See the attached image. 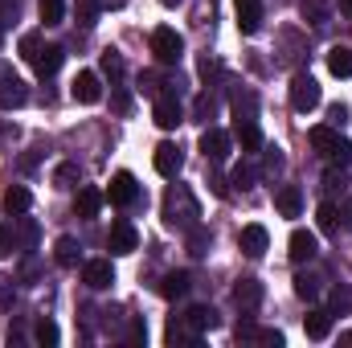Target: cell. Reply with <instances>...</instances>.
Instances as JSON below:
<instances>
[{
    "label": "cell",
    "instance_id": "obj_8",
    "mask_svg": "<svg viewBox=\"0 0 352 348\" xmlns=\"http://www.w3.org/2000/svg\"><path fill=\"white\" fill-rule=\"evenodd\" d=\"M29 102V87L16 78V74H4L0 70V111H16Z\"/></svg>",
    "mask_w": 352,
    "mask_h": 348
},
{
    "label": "cell",
    "instance_id": "obj_11",
    "mask_svg": "<svg viewBox=\"0 0 352 348\" xmlns=\"http://www.w3.org/2000/svg\"><path fill=\"white\" fill-rule=\"evenodd\" d=\"M82 283H87L90 291H107V287L115 283V266L107 259H90L87 266H82Z\"/></svg>",
    "mask_w": 352,
    "mask_h": 348
},
{
    "label": "cell",
    "instance_id": "obj_7",
    "mask_svg": "<svg viewBox=\"0 0 352 348\" xmlns=\"http://www.w3.org/2000/svg\"><path fill=\"white\" fill-rule=\"evenodd\" d=\"M287 254L295 266H303V262H311L320 254V242H316V234L311 230H291V238H287Z\"/></svg>",
    "mask_w": 352,
    "mask_h": 348
},
{
    "label": "cell",
    "instance_id": "obj_31",
    "mask_svg": "<svg viewBox=\"0 0 352 348\" xmlns=\"http://www.w3.org/2000/svg\"><path fill=\"white\" fill-rule=\"evenodd\" d=\"M258 115V94L254 90H246L242 98H234V119L238 123H246V119H254Z\"/></svg>",
    "mask_w": 352,
    "mask_h": 348
},
{
    "label": "cell",
    "instance_id": "obj_37",
    "mask_svg": "<svg viewBox=\"0 0 352 348\" xmlns=\"http://www.w3.org/2000/svg\"><path fill=\"white\" fill-rule=\"evenodd\" d=\"M328 160H336L340 168H349L352 164V140H340V135H336V144L328 148Z\"/></svg>",
    "mask_w": 352,
    "mask_h": 348
},
{
    "label": "cell",
    "instance_id": "obj_13",
    "mask_svg": "<svg viewBox=\"0 0 352 348\" xmlns=\"http://www.w3.org/2000/svg\"><path fill=\"white\" fill-rule=\"evenodd\" d=\"M234 8H238V29L254 37L263 29V0H234Z\"/></svg>",
    "mask_w": 352,
    "mask_h": 348
},
{
    "label": "cell",
    "instance_id": "obj_47",
    "mask_svg": "<svg viewBox=\"0 0 352 348\" xmlns=\"http://www.w3.org/2000/svg\"><path fill=\"white\" fill-rule=\"evenodd\" d=\"M328 123H332V127H344V123H349V107H344V102H332V107H328Z\"/></svg>",
    "mask_w": 352,
    "mask_h": 348
},
{
    "label": "cell",
    "instance_id": "obj_1",
    "mask_svg": "<svg viewBox=\"0 0 352 348\" xmlns=\"http://www.w3.org/2000/svg\"><path fill=\"white\" fill-rule=\"evenodd\" d=\"M197 201H192V193L184 188V184H176L168 188V197H164V221L173 226V230H192L197 226Z\"/></svg>",
    "mask_w": 352,
    "mask_h": 348
},
{
    "label": "cell",
    "instance_id": "obj_32",
    "mask_svg": "<svg viewBox=\"0 0 352 348\" xmlns=\"http://www.w3.org/2000/svg\"><path fill=\"white\" fill-rule=\"evenodd\" d=\"M98 66H102V74L111 78V87L123 78V58L115 54V50H102V58H98Z\"/></svg>",
    "mask_w": 352,
    "mask_h": 348
},
{
    "label": "cell",
    "instance_id": "obj_52",
    "mask_svg": "<svg viewBox=\"0 0 352 348\" xmlns=\"http://www.w3.org/2000/svg\"><path fill=\"white\" fill-rule=\"evenodd\" d=\"M127 107H131V98L119 90V94H115V111H119V115H127Z\"/></svg>",
    "mask_w": 352,
    "mask_h": 348
},
{
    "label": "cell",
    "instance_id": "obj_14",
    "mask_svg": "<svg viewBox=\"0 0 352 348\" xmlns=\"http://www.w3.org/2000/svg\"><path fill=\"white\" fill-rule=\"evenodd\" d=\"M263 295H266V291H263V283H258V279H238V287H234V303H238L242 312H250V316L258 312Z\"/></svg>",
    "mask_w": 352,
    "mask_h": 348
},
{
    "label": "cell",
    "instance_id": "obj_19",
    "mask_svg": "<svg viewBox=\"0 0 352 348\" xmlns=\"http://www.w3.org/2000/svg\"><path fill=\"white\" fill-rule=\"evenodd\" d=\"M102 201H107V193H98V188H94V184H82V188H78V197H74V213H78V217H98V209H102Z\"/></svg>",
    "mask_w": 352,
    "mask_h": 348
},
{
    "label": "cell",
    "instance_id": "obj_5",
    "mask_svg": "<svg viewBox=\"0 0 352 348\" xmlns=\"http://www.w3.org/2000/svg\"><path fill=\"white\" fill-rule=\"evenodd\" d=\"M152 119H156V127H164V131H176L180 123H184V107L176 102V94H160L156 102H152Z\"/></svg>",
    "mask_w": 352,
    "mask_h": 348
},
{
    "label": "cell",
    "instance_id": "obj_38",
    "mask_svg": "<svg viewBox=\"0 0 352 348\" xmlns=\"http://www.w3.org/2000/svg\"><path fill=\"white\" fill-rule=\"evenodd\" d=\"M328 4H332V0H303V21H311V25H324V17H328Z\"/></svg>",
    "mask_w": 352,
    "mask_h": 348
},
{
    "label": "cell",
    "instance_id": "obj_24",
    "mask_svg": "<svg viewBox=\"0 0 352 348\" xmlns=\"http://www.w3.org/2000/svg\"><path fill=\"white\" fill-rule=\"evenodd\" d=\"M188 287H192V279H188L184 270H173V274L160 279V295H164V299H184Z\"/></svg>",
    "mask_w": 352,
    "mask_h": 348
},
{
    "label": "cell",
    "instance_id": "obj_15",
    "mask_svg": "<svg viewBox=\"0 0 352 348\" xmlns=\"http://www.w3.org/2000/svg\"><path fill=\"white\" fill-rule=\"evenodd\" d=\"M238 246H242V254H246V259H263L266 246H270L266 226H246V230L238 234Z\"/></svg>",
    "mask_w": 352,
    "mask_h": 348
},
{
    "label": "cell",
    "instance_id": "obj_21",
    "mask_svg": "<svg viewBox=\"0 0 352 348\" xmlns=\"http://www.w3.org/2000/svg\"><path fill=\"white\" fill-rule=\"evenodd\" d=\"M234 140L242 144V152H246V156L263 152V131H258V123H254V119H246V123H234Z\"/></svg>",
    "mask_w": 352,
    "mask_h": 348
},
{
    "label": "cell",
    "instance_id": "obj_46",
    "mask_svg": "<svg viewBox=\"0 0 352 348\" xmlns=\"http://www.w3.org/2000/svg\"><path fill=\"white\" fill-rule=\"evenodd\" d=\"M238 340H258V328H254L250 312H242V320H238Z\"/></svg>",
    "mask_w": 352,
    "mask_h": 348
},
{
    "label": "cell",
    "instance_id": "obj_20",
    "mask_svg": "<svg viewBox=\"0 0 352 348\" xmlns=\"http://www.w3.org/2000/svg\"><path fill=\"white\" fill-rule=\"evenodd\" d=\"M274 209H278L283 217H299V213H303V193H299V184H283V188L274 193Z\"/></svg>",
    "mask_w": 352,
    "mask_h": 348
},
{
    "label": "cell",
    "instance_id": "obj_54",
    "mask_svg": "<svg viewBox=\"0 0 352 348\" xmlns=\"http://www.w3.org/2000/svg\"><path fill=\"white\" fill-rule=\"evenodd\" d=\"M21 274H25V279H37V259H25V266H21Z\"/></svg>",
    "mask_w": 352,
    "mask_h": 348
},
{
    "label": "cell",
    "instance_id": "obj_43",
    "mask_svg": "<svg viewBox=\"0 0 352 348\" xmlns=\"http://www.w3.org/2000/svg\"><path fill=\"white\" fill-rule=\"evenodd\" d=\"M12 299H16V283L0 274V312H12Z\"/></svg>",
    "mask_w": 352,
    "mask_h": 348
},
{
    "label": "cell",
    "instance_id": "obj_12",
    "mask_svg": "<svg viewBox=\"0 0 352 348\" xmlns=\"http://www.w3.org/2000/svg\"><path fill=\"white\" fill-rule=\"evenodd\" d=\"M107 246H111V254H131V250L140 246V234H135V226H131V221H115V226H111V238H107Z\"/></svg>",
    "mask_w": 352,
    "mask_h": 348
},
{
    "label": "cell",
    "instance_id": "obj_4",
    "mask_svg": "<svg viewBox=\"0 0 352 348\" xmlns=\"http://www.w3.org/2000/svg\"><path fill=\"white\" fill-rule=\"evenodd\" d=\"M230 148H234V135L230 131H221V127H205L201 131V152H205L209 164H221L230 156Z\"/></svg>",
    "mask_w": 352,
    "mask_h": 348
},
{
    "label": "cell",
    "instance_id": "obj_16",
    "mask_svg": "<svg viewBox=\"0 0 352 348\" xmlns=\"http://www.w3.org/2000/svg\"><path fill=\"white\" fill-rule=\"evenodd\" d=\"M62 62H66V50H62V45H41V50H37V58H33L29 66H33L41 78H50V74H58V70H62Z\"/></svg>",
    "mask_w": 352,
    "mask_h": 348
},
{
    "label": "cell",
    "instance_id": "obj_10",
    "mask_svg": "<svg viewBox=\"0 0 352 348\" xmlns=\"http://www.w3.org/2000/svg\"><path fill=\"white\" fill-rule=\"evenodd\" d=\"M70 94H74V102H82V107H94V102L102 98V78H98L94 70H82V74L70 83Z\"/></svg>",
    "mask_w": 352,
    "mask_h": 348
},
{
    "label": "cell",
    "instance_id": "obj_23",
    "mask_svg": "<svg viewBox=\"0 0 352 348\" xmlns=\"http://www.w3.org/2000/svg\"><path fill=\"white\" fill-rule=\"evenodd\" d=\"M184 316H188V324H192L197 332H213V328L221 324V316H217V312H213L209 303H197V307H188Z\"/></svg>",
    "mask_w": 352,
    "mask_h": 348
},
{
    "label": "cell",
    "instance_id": "obj_27",
    "mask_svg": "<svg viewBox=\"0 0 352 348\" xmlns=\"http://www.w3.org/2000/svg\"><path fill=\"white\" fill-rule=\"evenodd\" d=\"M320 283H324V279H320L316 270H299V274H295V295L311 303V299H320Z\"/></svg>",
    "mask_w": 352,
    "mask_h": 348
},
{
    "label": "cell",
    "instance_id": "obj_30",
    "mask_svg": "<svg viewBox=\"0 0 352 348\" xmlns=\"http://www.w3.org/2000/svg\"><path fill=\"white\" fill-rule=\"evenodd\" d=\"M213 115H217V94H209V90L197 94V102H192V119H197V123H209Z\"/></svg>",
    "mask_w": 352,
    "mask_h": 348
},
{
    "label": "cell",
    "instance_id": "obj_48",
    "mask_svg": "<svg viewBox=\"0 0 352 348\" xmlns=\"http://www.w3.org/2000/svg\"><path fill=\"white\" fill-rule=\"evenodd\" d=\"M16 242L33 246V242H37V221H21V230H16Z\"/></svg>",
    "mask_w": 352,
    "mask_h": 348
},
{
    "label": "cell",
    "instance_id": "obj_41",
    "mask_svg": "<svg viewBox=\"0 0 352 348\" xmlns=\"http://www.w3.org/2000/svg\"><path fill=\"white\" fill-rule=\"evenodd\" d=\"M21 21V0H0V29Z\"/></svg>",
    "mask_w": 352,
    "mask_h": 348
},
{
    "label": "cell",
    "instance_id": "obj_56",
    "mask_svg": "<svg viewBox=\"0 0 352 348\" xmlns=\"http://www.w3.org/2000/svg\"><path fill=\"white\" fill-rule=\"evenodd\" d=\"M340 217H344V230H352V197L344 201V209H340Z\"/></svg>",
    "mask_w": 352,
    "mask_h": 348
},
{
    "label": "cell",
    "instance_id": "obj_17",
    "mask_svg": "<svg viewBox=\"0 0 352 348\" xmlns=\"http://www.w3.org/2000/svg\"><path fill=\"white\" fill-rule=\"evenodd\" d=\"M164 340L173 348H180V345H201V332L188 324V316H173L168 320V332H164Z\"/></svg>",
    "mask_w": 352,
    "mask_h": 348
},
{
    "label": "cell",
    "instance_id": "obj_33",
    "mask_svg": "<svg viewBox=\"0 0 352 348\" xmlns=\"http://www.w3.org/2000/svg\"><path fill=\"white\" fill-rule=\"evenodd\" d=\"M307 140H311V148H316V152H324V156H328V148L336 144V127H332V123H328V127H311V135H307Z\"/></svg>",
    "mask_w": 352,
    "mask_h": 348
},
{
    "label": "cell",
    "instance_id": "obj_2",
    "mask_svg": "<svg viewBox=\"0 0 352 348\" xmlns=\"http://www.w3.org/2000/svg\"><path fill=\"white\" fill-rule=\"evenodd\" d=\"M180 54H184V37L176 33L173 25H160V29L152 33V58H156L160 66H176Z\"/></svg>",
    "mask_w": 352,
    "mask_h": 348
},
{
    "label": "cell",
    "instance_id": "obj_59",
    "mask_svg": "<svg viewBox=\"0 0 352 348\" xmlns=\"http://www.w3.org/2000/svg\"><path fill=\"white\" fill-rule=\"evenodd\" d=\"M0 41H4V29H0Z\"/></svg>",
    "mask_w": 352,
    "mask_h": 348
},
{
    "label": "cell",
    "instance_id": "obj_45",
    "mask_svg": "<svg viewBox=\"0 0 352 348\" xmlns=\"http://www.w3.org/2000/svg\"><path fill=\"white\" fill-rule=\"evenodd\" d=\"M16 250V230L12 226H0V259H8Z\"/></svg>",
    "mask_w": 352,
    "mask_h": 348
},
{
    "label": "cell",
    "instance_id": "obj_9",
    "mask_svg": "<svg viewBox=\"0 0 352 348\" xmlns=\"http://www.w3.org/2000/svg\"><path fill=\"white\" fill-rule=\"evenodd\" d=\"M152 164H156V173H160V176L176 180V176H180V168H184V152H180L176 144H168V140H164V144L152 152Z\"/></svg>",
    "mask_w": 352,
    "mask_h": 348
},
{
    "label": "cell",
    "instance_id": "obj_28",
    "mask_svg": "<svg viewBox=\"0 0 352 348\" xmlns=\"http://www.w3.org/2000/svg\"><path fill=\"white\" fill-rule=\"evenodd\" d=\"M328 312H332V316H349V312H352V287L340 283V287H332V291H328Z\"/></svg>",
    "mask_w": 352,
    "mask_h": 348
},
{
    "label": "cell",
    "instance_id": "obj_3",
    "mask_svg": "<svg viewBox=\"0 0 352 348\" xmlns=\"http://www.w3.org/2000/svg\"><path fill=\"white\" fill-rule=\"evenodd\" d=\"M320 102H324V90H320V83H316L311 74H295V78H291V107H295L299 115L316 111Z\"/></svg>",
    "mask_w": 352,
    "mask_h": 348
},
{
    "label": "cell",
    "instance_id": "obj_25",
    "mask_svg": "<svg viewBox=\"0 0 352 348\" xmlns=\"http://www.w3.org/2000/svg\"><path fill=\"white\" fill-rule=\"evenodd\" d=\"M54 259L62 262V266H78V259H82V246H78V238L62 234V238L54 242Z\"/></svg>",
    "mask_w": 352,
    "mask_h": 348
},
{
    "label": "cell",
    "instance_id": "obj_58",
    "mask_svg": "<svg viewBox=\"0 0 352 348\" xmlns=\"http://www.w3.org/2000/svg\"><path fill=\"white\" fill-rule=\"evenodd\" d=\"M340 345H344V348H352V332H340Z\"/></svg>",
    "mask_w": 352,
    "mask_h": 348
},
{
    "label": "cell",
    "instance_id": "obj_44",
    "mask_svg": "<svg viewBox=\"0 0 352 348\" xmlns=\"http://www.w3.org/2000/svg\"><path fill=\"white\" fill-rule=\"evenodd\" d=\"M37 50H41V33H25V37H21V58H25V62H33V58H37Z\"/></svg>",
    "mask_w": 352,
    "mask_h": 348
},
{
    "label": "cell",
    "instance_id": "obj_6",
    "mask_svg": "<svg viewBox=\"0 0 352 348\" xmlns=\"http://www.w3.org/2000/svg\"><path fill=\"white\" fill-rule=\"evenodd\" d=\"M107 201H111V205H119V209L135 205V201H140V184H135V176H131V173H115V176H111Z\"/></svg>",
    "mask_w": 352,
    "mask_h": 348
},
{
    "label": "cell",
    "instance_id": "obj_34",
    "mask_svg": "<svg viewBox=\"0 0 352 348\" xmlns=\"http://www.w3.org/2000/svg\"><path fill=\"white\" fill-rule=\"evenodd\" d=\"M205 250H209V230H205V226H192V230H188V254L201 259Z\"/></svg>",
    "mask_w": 352,
    "mask_h": 348
},
{
    "label": "cell",
    "instance_id": "obj_39",
    "mask_svg": "<svg viewBox=\"0 0 352 348\" xmlns=\"http://www.w3.org/2000/svg\"><path fill=\"white\" fill-rule=\"evenodd\" d=\"M258 176H263V173L246 160V164H238V168H234V184H238V188H254V184H258Z\"/></svg>",
    "mask_w": 352,
    "mask_h": 348
},
{
    "label": "cell",
    "instance_id": "obj_26",
    "mask_svg": "<svg viewBox=\"0 0 352 348\" xmlns=\"http://www.w3.org/2000/svg\"><path fill=\"white\" fill-rule=\"evenodd\" d=\"M29 205H33V193L25 184H8L4 188V209L8 213H29Z\"/></svg>",
    "mask_w": 352,
    "mask_h": 348
},
{
    "label": "cell",
    "instance_id": "obj_57",
    "mask_svg": "<svg viewBox=\"0 0 352 348\" xmlns=\"http://www.w3.org/2000/svg\"><path fill=\"white\" fill-rule=\"evenodd\" d=\"M336 4H340V12H344V17H352V0H336Z\"/></svg>",
    "mask_w": 352,
    "mask_h": 348
},
{
    "label": "cell",
    "instance_id": "obj_55",
    "mask_svg": "<svg viewBox=\"0 0 352 348\" xmlns=\"http://www.w3.org/2000/svg\"><path fill=\"white\" fill-rule=\"evenodd\" d=\"M324 184H328V188H336V184H344V173H336V168H332V173L324 176Z\"/></svg>",
    "mask_w": 352,
    "mask_h": 348
},
{
    "label": "cell",
    "instance_id": "obj_60",
    "mask_svg": "<svg viewBox=\"0 0 352 348\" xmlns=\"http://www.w3.org/2000/svg\"><path fill=\"white\" fill-rule=\"evenodd\" d=\"M164 4H176V0H164Z\"/></svg>",
    "mask_w": 352,
    "mask_h": 348
},
{
    "label": "cell",
    "instance_id": "obj_35",
    "mask_svg": "<svg viewBox=\"0 0 352 348\" xmlns=\"http://www.w3.org/2000/svg\"><path fill=\"white\" fill-rule=\"evenodd\" d=\"M33 336H37V345H58V340H62V332H58V324H54V320H45V316L37 320V328H33Z\"/></svg>",
    "mask_w": 352,
    "mask_h": 348
},
{
    "label": "cell",
    "instance_id": "obj_22",
    "mask_svg": "<svg viewBox=\"0 0 352 348\" xmlns=\"http://www.w3.org/2000/svg\"><path fill=\"white\" fill-rule=\"evenodd\" d=\"M328 74L332 78H352V50L349 45H332L328 50Z\"/></svg>",
    "mask_w": 352,
    "mask_h": 348
},
{
    "label": "cell",
    "instance_id": "obj_42",
    "mask_svg": "<svg viewBox=\"0 0 352 348\" xmlns=\"http://www.w3.org/2000/svg\"><path fill=\"white\" fill-rule=\"evenodd\" d=\"M98 8H102V0H78V4H74V12H78V21H82V25H94Z\"/></svg>",
    "mask_w": 352,
    "mask_h": 348
},
{
    "label": "cell",
    "instance_id": "obj_51",
    "mask_svg": "<svg viewBox=\"0 0 352 348\" xmlns=\"http://www.w3.org/2000/svg\"><path fill=\"white\" fill-rule=\"evenodd\" d=\"M266 168H270V173H278V168H283V156H278V148H270V152H266Z\"/></svg>",
    "mask_w": 352,
    "mask_h": 348
},
{
    "label": "cell",
    "instance_id": "obj_50",
    "mask_svg": "<svg viewBox=\"0 0 352 348\" xmlns=\"http://www.w3.org/2000/svg\"><path fill=\"white\" fill-rule=\"evenodd\" d=\"M148 340V328H144V320H131V345H144Z\"/></svg>",
    "mask_w": 352,
    "mask_h": 348
},
{
    "label": "cell",
    "instance_id": "obj_18",
    "mask_svg": "<svg viewBox=\"0 0 352 348\" xmlns=\"http://www.w3.org/2000/svg\"><path fill=\"white\" fill-rule=\"evenodd\" d=\"M303 332H307V340H328V332H332V312H328V307H311V312L303 316Z\"/></svg>",
    "mask_w": 352,
    "mask_h": 348
},
{
    "label": "cell",
    "instance_id": "obj_36",
    "mask_svg": "<svg viewBox=\"0 0 352 348\" xmlns=\"http://www.w3.org/2000/svg\"><path fill=\"white\" fill-rule=\"evenodd\" d=\"M37 12H41V21H45V25H62L66 0H41V4H37Z\"/></svg>",
    "mask_w": 352,
    "mask_h": 348
},
{
    "label": "cell",
    "instance_id": "obj_29",
    "mask_svg": "<svg viewBox=\"0 0 352 348\" xmlns=\"http://www.w3.org/2000/svg\"><path fill=\"white\" fill-rule=\"evenodd\" d=\"M316 226H320L324 234H336V230H340V209H336L332 201H324V205L316 209Z\"/></svg>",
    "mask_w": 352,
    "mask_h": 348
},
{
    "label": "cell",
    "instance_id": "obj_49",
    "mask_svg": "<svg viewBox=\"0 0 352 348\" xmlns=\"http://www.w3.org/2000/svg\"><path fill=\"white\" fill-rule=\"evenodd\" d=\"M258 345L283 348V332H274V328H258Z\"/></svg>",
    "mask_w": 352,
    "mask_h": 348
},
{
    "label": "cell",
    "instance_id": "obj_40",
    "mask_svg": "<svg viewBox=\"0 0 352 348\" xmlns=\"http://www.w3.org/2000/svg\"><path fill=\"white\" fill-rule=\"evenodd\" d=\"M54 184H58V188H74V184H78V164H58Z\"/></svg>",
    "mask_w": 352,
    "mask_h": 348
},
{
    "label": "cell",
    "instance_id": "obj_53",
    "mask_svg": "<svg viewBox=\"0 0 352 348\" xmlns=\"http://www.w3.org/2000/svg\"><path fill=\"white\" fill-rule=\"evenodd\" d=\"M209 184H213V193H217V197H230V188H226V180H221V176H209Z\"/></svg>",
    "mask_w": 352,
    "mask_h": 348
}]
</instances>
